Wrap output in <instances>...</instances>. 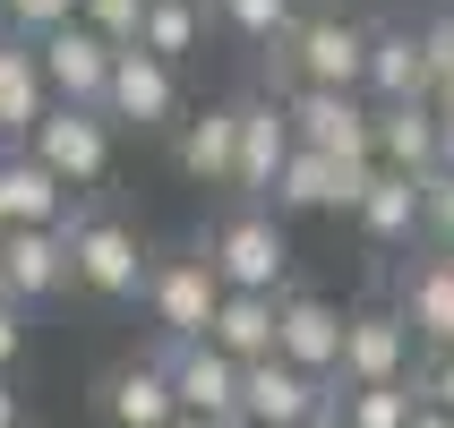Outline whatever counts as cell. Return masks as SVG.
<instances>
[{"label":"cell","mask_w":454,"mask_h":428,"mask_svg":"<svg viewBox=\"0 0 454 428\" xmlns=\"http://www.w3.org/2000/svg\"><path fill=\"white\" fill-rule=\"evenodd\" d=\"M420 51H429V95H437V86L454 77V0L420 18Z\"/></svg>","instance_id":"30"},{"label":"cell","mask_w":454,"mask_h":428,"mask_svg":"<svg viewBox=\"0 0 454 428\" xmlns=\"http://www.w3.org/2000/svg\"><path fill=\"white\" fill-rule=\"evenodd\" d=\"M0 428H26V403H18V385L0 377Z\"/></svg>","instance_id":"34"},{"label":"cell","mask_w":454,"mask_h":428,"mask_svg":"<svg viewBox=\"0 0 454 428\" xmlns=\"http://www.w3.org/2000/svg\"><path fill=\"white\" fill-rule=\"evenodd\" d=\"M420 240H429V249H454V180H446V172L429 180V214H420Z\"/></svg>","instance_id":"32"},{"label":"cell","mask_w":454,"mask_h":428,"mask_svg":"<svg viewBox=\"0 0 454 428\" xmlns=\"http://www.w3.org/2000/svg\"><path fill=\"white\" fill-rule=\"evenodd\" d=\"M43 112H51V86H43L35 43L26 35H0V146H26Z\"/></svg>","instance_id":"23"},{"label":"cell","mask_w":454,"mask_h":428,"mask_svg":"<svg viewBox=\"0 0 454 428\" xmlns=\"http://www.w3.org/2000/svg\"><path fill=\"white\" fill-rule=\"evenodd\" d=\"M18 352H26V308H9V300H0V377L18 369Z\"/></svg>","instance_id":"33"},{"label":"cell","mask_w":454,"mask_h":428,"mask_svg":"<svg viewBox=\"0 0 454 428\" xmlns=\"http://www.w3.org/2000/svg\"><path fill=\"white\" fill-rule=\"evenodd\" d=\"M343 326H352V308H334L326 292H283L275 300V360H292V369H309V377H334Z\"/></svg>","instance_id":"12"},{"label":"cell","mask_w":454,"mask_h":428,"mask_svg":"<svg viewBox=\"0 0 454 428\" xmlns=\"http://www.w3.org/2000/svg\"><path fill=\"white\" fill-rule=\"evenodd\" d=\"M0 240H9V223H0Z\"/></svg>","instance_id":"41"},{"label":"cell","mask_w":454,"mask_h":428,"mask_svg":"<svg viewBox=\"0 0 454 428\" xmlns=\"http://www.w3.org/2000/svg\"><path fill=\"white\" fill-rule=\"evenodd\" d=\"M369 103H429V51L420 18H369Z\"/></svg>","instance_id":"15"},{"label":"cell","mask_w":454,"mask_h":428,"mask_svg":"<svg viewBox=\"0 0 454 428\" xmlns=\"http://www.w3.org/2000/svg\"><path fill=\"white\" fill-rule=\"evenodd\" d=\"M420 214H429V180H403V172H378L369 198L352 206V223L369 249H411L420 240Z\"/></svg>","instance_id":"20"},{"label":"cell","mask_w":454,"mask_h":428,"mask_svg":"<svg viewBox=\"0 0 454 428\" xmlns=\"http://www.w3.org/2000/svg\"><path fill=\"white\" fill-rule=\"evenodd\" d=\"M334 411H343V428H411V411H420V385H334Z\"/></svg>","instance_id":"27"},{"label":"cell","mask_w":454,"mask_h":428,"mask_svg":"<svg viewBox=\"0 0 454 428\" xmlns=\"http://www.w3.org/2000/svg\"><path fill=\"white\" fill-rule=\"evenodd\" d=\"M292 112V137L334 163H378V112L369 95H343V86H301V95H275Z\"/></svg>","instance_id":"5"},{"label":"cell","mask_w":454,"mask_h":428,"mask_svg":"<svg viewBox=\"0 0 454 428\" xmlns=\"http://www.w3.org/2000/svg\"><path fill=\"white\" fill-rule=\"evenodd\" d=\"M163 369H172V394L189 420H240V360L215 352V343H163Z\"/></svg>","instance_id":"14"},{"label":"cell","mask_w":454,"mask_h":428,"mask_svg":"<svg viewBox=\"0 0 454 428\" xmlns=\"http://www.w3.org/2000/svg\"><path fill=\"white\" fill-rule=\"evenodd\" d=\"M395 317L420 334V352H454V249H403L395 266Z\"/></svg>","instance_id":"10"},{"label":"cell","mask_w":454,"mask_h":428,"mask_svg":"<svg viewBox=\"0 0 454 428\" xmlns=\"http://www.w3.org/2000/svg\"><path fill=\"white\" fill-rule=\"evenodd\" d=\"M215 352H231L240 369L249 360H275V300L266 292H223V308H215V334H206Z\"/></svg>","instance_id":"25"},{"label":"cell","mask_w":454,"mask_h":428,"mask_svg":"<svg viewBox=\"0 0 454 428\" xmlns=\"http://www.w3.org/2000/svg\"><path fill=\"white\" fill-rule=\"evenodd\" d=\"M223 428H257V420H223Z\"/></svg>","instance_id":"40"},{"label":"cell","mask_w":454,"mask_h":428,"mask_svg":"<svg viewBox=\"0 0 454 428\" xmlns=\"http://www.w3.org/2000/svg\"><path fill=\"white\" fill-rule=\"evenodd\" d=\"M206 18L223 26L231 43H249V51H275L292 26H301V0H206Z\"/></svg>","instance_id":"26"},{"label":"cell","mask_w":454,"mask_h":428,"mask_svg":"<svg viewBox=\"0 0 454 428\" xmlns=\"http://www.w3.org/2000/svg\"><path fill=\"white\" fill-rule=\"evenodd\" d=\"M266 95H301V86H343L360 95L369 86V18L352 9H301V26L266 51Z\"/></svg>","instance_id":"1"},{"label":"cell","mask_w":454,"mask_h":428,"mask_svg":"<svg viewBox=\"0 0 454 428\" xmlns=\"http://www.w3.org/2000/svg\"><path fill=\"white\" fill-rule=\"evenodd\" d=\"M369 180H378V163H334V154L317 146H292V163L275 172V214H352L360 198H369Z\"/></svg>","instance_id":"9"},{"label":"cell","mask_w":454,"mask_h":428,"mask_svg":"<svg viewBox=\"0 0 454 428\" xmlns=\"http://www.w3.org/2000/svg\"><path fill=\"white\" fill-rule=\"evenodd\" d=\"M411 369H420V334L395 317V300L352 308V326H343V360H334V385H403Z\"/></svg>","instance_id":"7"},{"label":"cell","mask_w":454,"mask_h":428,"mask_svg":"<svg viewBox=\"0 0 454 428\" xmlns=\"http://www.w3.org/2000/svg\"><path fill=\"white\" fill-rule=\"evenodd\" d=\"M77 18H86V26H95V35H103V43H137V18H146V0H77Z\"/></svg>","instance_id":"29"},{"label":"cell","mask_w":454,"mask_h":428,"mask_svg":"<svg viewBox=\"0 0 454 428\" xmlns=\"http://www.w3.org/2000/svg\"><path fill=\"white\" fill-rule=\"evenodd\" d=\"M437 172L454 180V121H437Z\"/></svg>","instance_id":"35"},{"label":"cell","mask_w":454,"mask_h":428,"mask_svg":"<svg viewBox=\"0 0 454 428\" xmlns=\"http://www.w3.org/2000/svg\"><path fill=\"white\" fill-rule=\"evenodd\" d=\"M172 154H180V172H189V180L231 189V172H240V103H206V112H189Z\"/></svg>","instance_id":"21"},{"label":"cell","mask_w":454,"mask_h":428,"mask_svg":"<svg viewBox=\"0 0 454 428\" xmlns=\"http://www.w3.org/2000/svg\"><path fill=\"white\" fill-rule=\"evenodd\" d=\"M198 9H206V0H198Z\"/></svg>","instance_id":"42"},{"label":"cell","mask_w":454,"mask_h":428,"mask_svg":"<svg viewBox=\"0 0 454 428\" xmlns=\"http://www.w3.org/2000/svg\"><path fill=\"white\" fill-rule=\"evenodd\" d=\"M206 9L198 0H146V18H137V51H154V60H163V69H189V60H198L206 51Z\"/></svg>","instance_id":"24"},{"label":"cell","mask_w":454,"mask_h":428,"mask_svg":"<svg viewBox=\"0 0 454 428\" xmlns=\"http://www.w3.org/2000/svg\"><path fill=\"white\" fill-rule=\"evenodd\" d=\"M378 112V172L437 180V103H369Z\"/></svg>","instance_id":"22"},{"label":"cell","mask_w":454,"mask_h":428,"mask_svg":"<svg viewBox=\"0 0 454 428\" xmlns=\"http://www.w3.org/2000/svg\"><path fill=\"white\" fill-rule=\"evenodd\" d=\"M301 428H343V411H334V403H326V411H317V420H301Z\"/></svg>","instance_id":"38"},{"label":"cell","mask_w":454,"mask_h":428,"mask_svg":"<svg viewBox=\"0 0 454 428\" xmlns=\"http://www.w3.org/2000/svg\"><path fill=\"white\" fill-rule=\"evenodd\" d=\"M112 146H121V128L103 121V112H77V103H51L43 121H35V137H26V154L60 189H103L112 180Z\"/></svg>","instance_id":"4"},{"label":"cell","mask_w":454,"mask_h":428,"mask_svg":"<svg viewBox=\"0 0 454 428\" xmlns=\"http://www.w3.org/2000/svg\"><path fill=\"white\" fill-rule=\"evenodd\" d=\"M103 121L112 128H180V69H163L154 51L129 43L112 60V86H103Z\"/></svg>","instance_id":"11"},{"label":"cell","mask_w":454,"mask_h":428,"mask_svg":"<svg viewBox=\"0 0 454 428\" xmlns=\"http://www.w3.org/2000/svg\"><path fill=\"white\" fill-rule=\"evenodd\" d=\"M146 308H154V326H163V343H206L215 334V308H223V275L198 257H154V275H146Z\"/></svg>","instance_id":"6"},{"label":"cell","mask_w":454,"mask_h":428,"mask_svg":"<svg viewBox=\"0 0 454 428\" xmlns=\"http://www.w3.org/2000/svg\"><path fill=\"white\" fill-rule=\"evenodd\" d=\"M103 420H112V428H163V420H180V394H172L163 352H137V360H121V369L103 377Z\"/></svg>","instance_id":"18"},{"label":"cell","mask_w":454,"mask_h":428,"mask_svg":"<svg viewBox=\"0 0 454 428\" xmlns=\"http://www.w3.org/2000/svg\"><path fill=\"white\" fill-rule=\"evenodd\" d=\"M206 266L223 275V292H266V300H283L292 292V231H283L275 206H231L223 223L206 231Z\"/></svg>","instance_id":"3"},{"label":"cell","mask_w":454,"mask_h":428,"mask_svg":"<svg viewBox=\"0 0 454 428\" xmlns=\"http://www.w3.org/2000/svg\"><path fill=\"white\" fill-rule=\"evenodd\" d=\"M326 403H334V377H309L292 360H249L240 369V420H257V428H301Z\"/></svg>","instance_id":"13"},{"label":"cell","mask_w":454,"mask_h":428,"mask_svg":"<svg viewBox=\"0 0 454 428\" xmlns=\"http://www.w3.org/2000/svg\"><path fill=\"white\" fill-rule=\"evenodd\" d=\"M69 18H77V0H0V35H26V43H43Z\"/></svg>","instance_id":"28"},{"label":"cell","mask_w":454,"mask_h":428,"mask_svg":"<svg viewBox=\"0 0 454 428\" xmlns=\"http://www.w3.org/2000/svg\"><path fill=\"white\" fill-rule=\"evenodd\" d=\"M69 214H77V189H60L26 146H0V223L9 231H60Z\"/></svg>","instance_id":"17"},{"label":"cell","mask_w":454,"mask_h":428,"mask_svg":"<svg viewBox=\"0 0 454 428\" xmlns=\"http://www.w3.org/2000/svg\"><path fill=\"white\" fill-rule=\"evenodd\" d=\"M292 146H301V137H292V112H283L275 95H249L240 103V172H231V189L249 206H266L275 198V172L292 163Z\"/></svg>","instance_id":"16"},{"label":"cell","mask_w":454,"mask_h":428,"mask_svg":"<svg viewBox=\"0 0 454 428\" xmlns=\"http://www.w3.org/2000/svg\"><path fill=\"white\" fill-rule=\"evenodd\" d=\"M411 385H420V403L454 411V352H420V369H411Z\"/></svg>","instance_id":"31"},{"label":"cell","mask_w":454,"mask_h":428,"mask_svg":"<svg viewBox=\"0 0 454 428\" xmlns=\"http://www.w3.org/2000/svg\"><path fill=\"white\" fill-rule=\"evenodd\" d=\"M35 60H43V86L51 103H77V112H103V86H112V60H121V43H103L86 18L51 26L43 43H35Z\"/></svg>","instance_id":"8"},{"label":"cell","mask_w":454,"mask_h":428,"mask_svg":"<svg viewBox=\"0 0 454 428\" xmlns=\"http://www.w3.org/2000/svg\"><path fill=\"white\" fill-rule=\"evenodd\" d=\"M429 103H437V121H454V77H446V86H437Z\"/></svg>","instance_id":"37"},{"label":"cell","mask_w":454,"mask_h":428,"mask_svg":"<svg viewBox=\"0 0 454 428\" xmlns=\"http://www.w3.org/2000/svg\"><path fill=\"white\" fill-rule=\"evenodd\" d=\"M163 428H215V420H189V411H180V420H163Z\"/></svg>","instance_id":"39"},{"label":"cell","mask_w":454,"mask_h":428,"mask_svg":"<svg viewBox=\"0 0 454 428\" xmlns=\"http://www.w3.org/2000/svg\"><path fill=\"white\" fill-rule=\"evenodd\" d=\"M51 292H69V240L60 231H9L0 240V300L35 308Z\"/></svg>","instance_id":"19"},{"label":"cell","mask_w":454,"mask_h":428,"mask_svg":"<svg viewBox=\"0 0 454 428\" xmlns=\"http://www.w3.org/2000/svg\"><path fill=\"white\" fill-rule=\"evenodd\" d=\"M60 240H69V283L77 292H95V300H146V240H137V223L129 214H112V206H77L69 223H60Z\"/></svg>","instance_id":"2"},{"label":"cell","mask_w":454,"mask_h":428,"mask_svg":"<svg viewBox=\"0 0 454 428\" xmlns=\"http://www.w3.org/2000/svg\"><path fill=\"white\" fill-rule=\"evenodd\" d=\"M411 428H454V411H437V403H420V411H411Z\"/></svg>","instance_id":"36"}]
</instances>
